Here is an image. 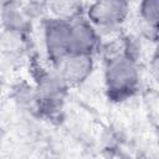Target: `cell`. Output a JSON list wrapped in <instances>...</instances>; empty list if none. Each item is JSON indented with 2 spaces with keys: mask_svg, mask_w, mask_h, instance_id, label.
<instances>
[{
  "mask_svg": "<svg viewBox=\"0 0 159 159\" xmlns=\"http://www.w3.org/2000/svg\"><path fill=\"white\" fill-rule=\"evenodd\" d=\"M1 22L4 30L12 32H22L27 27V16L24 9L14 0H9L1 9Z\"/></svg>",
  "mask_w": 159,
  "mask_h": 159,
  "instance_id": "cell-7",
  "label": "cell"
},
{
  "mask_svg": "<svg viewBox=\"0 0 159 159\" xmlns=\"http://www.w3.org/2000/svg\"><path fill=\"white\" fill-rule=\"evenodd\" d=\"M98 41V31L88 20H80L71 24V53L92 55Z\"/></svg>",
  "mask_w": 159,
  "mask_h": 159,
  "instance_id": "cell-6",
  "label": "cell"
},
{
  "mask_svg": "<svg viewBox=\"0 0 159 159\" xmlns=\"http://www.w3.org/2000/svg\"><path fill=\"white\" fill-rule=\"evenodd\" d=\"M58 65V72L67 86L83 83L94 70L93 57L88 53H70Z\"/></svg>",
  "mask_w": 159,
  "mask_h": 159,
  "instance_id": "cell-4",
  "label": "cell"
},
{
  "mask_svg": "<svg viewBox=\"0 0 159 159\" xmlns=\"http://www.w3.org/2000/svg\"><path fill=\"white\" fill-rule=\"evenodd\" d=\"M43 43L48 58L60 63L71 53V22L65 19H52L45 24Z\"/></svg>",
  "mask_w": 159,
  "mask_h": 159,
  "instance_id": "cell-3",
  "label": "cell"
},
{
  "mask_svg": "<svg viewBox=\"0 0 159 159\" xmlns=\"http://www.w3.org/2000/svg\"><path fill=\"white\" fill-rule=\"evenodd\" d=\"M104 84L109 96L116 99L132 96L139 84L137 60L124 52L109 57L104 67Z\"/></svg>",
  "mask_w": 159,
  "mask_h": 159,
  "instance_id": "cell-1",
  "label": "cell"
},
{
  "mask_svg": "<svg viewBox=\"0 0 159 159\" xmlns=\"http://www.w3.org/2000/svg\"><path fill=\"white\" fill-rule=\"evenodd\" d=\"M129 0H94L88 9V21L98 30H113L128 16Z\"/></svg>",
  "mask_w": 159,
  "mask_h": 159,
  "instance_id": "cell-2",
  "label": "cell"
},
{
  "mask_svg": "<svg viewBox=\"0 0 159 159\" xmlns=\"http://www.w3.org/2000/svg\"><path fill=\"white\" fill-rule=\"evenodd\" d=\"M0 137H1V130H0Z\"/></svg>",
  "mask_w": 159,
  "mask_h": 159,
  "instance_id": "cell-10",
  "label": "cell"
},
{
  "mask_svg": "<svg viewBox=\"0 0 159 159\" xmlns=\"http://www.w3.org/2000/svg\"><path fill=\"white\" fill-rule=\"evenodd\" d=\"M68 86L62 80L60 72H46L40 76L37 86L35 88L37 103L55 107L60 104L63 98L65 89Z\"/></svg>",
  "mask_w": 159,
  "mask_h": 159,
  "instance_id": "cell-5",
  "label": "cell"
},
{
  "mask_svg": "<svg viewBox=\"0 0 159 159\" xmlns=\"http://www.w3.org/2000/svg\"><path fill=\"white\" fill-rule=\"evenodd\" d=\"M0 89H1V82H0Z\"/></svg>",
  "mask_w": 159,
  "mask_h": 159,
  "instance_id": "cell-9",
  "label": "cell"
},
{
  "mask_svg": "<svg viewBox=\"0 0 159 159\" xmlns=\"http://www.w3.org/2000/svg\"><path fill=\"white\" fill-rule=\"evenodd\" d=\"M159 0H142L139 6V12L142 20L145 22V25L154 31L158 26V12H159Z\"/></svg>",
  "mask_w": 159,
  "mask_h": 159,
  "instance_id": "cell-8",
  "label": "cell"
}]
</instances>
